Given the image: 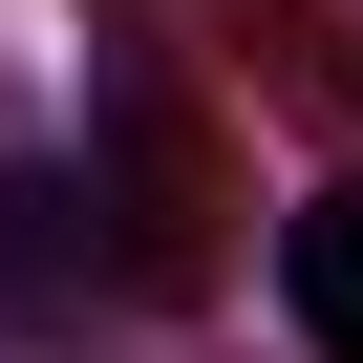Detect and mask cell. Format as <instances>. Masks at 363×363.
Wrapping results in <instances>:
<instances>
[{"label":"cell","mask_w":363,"mask_h":363,"mask_svg":"<svg viewBox=\"0 0 363 363\" xmlns=\"http://www.w3.org/2000/svg\"><path fill=\"white\" fill-rule=\"evenodd\" d=\"M278 299H299V342H320V363H363V193H320V214L278 235Z\"/></svg>","instance_id":"6da1fadb"}]
</instances>
